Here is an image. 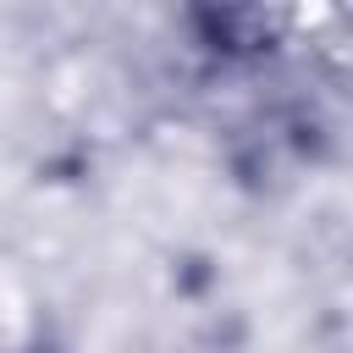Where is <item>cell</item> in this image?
<instances>
[{
    "label": "cell",
    "mask_w": 353,
    "mask_h": 353,
    "mask_svg": "<svg viewBox=\"0 0 353 353\" xmlns=\"http://www.w3.org/2000/svg\"><path fill=\"white\" fill-rule=\"evenodd\" d=\"M199 39L221 55H254L276 39L281 0H188Z\"/></svg>",
    "instance_id": "1"
}]
</instances>
